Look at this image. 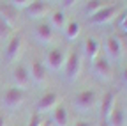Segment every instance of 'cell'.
<instances>
[{"label":"cell","mask_w":127,"mask_h":126,"mask_svg":"<svg viewBox=\"0 0 127 126\" xmlns=\"http://www.w3.org/2000/svg\"><path fill=\"white\" fill-rule=\"evenodd\" d=\"M53 36H55V30L50 27L48 21H39L34 27V37L42 44H50L53 41Z\"/></svg>","instance_id":"obj_12"},{"label":"cell","mask_w":127,"mask_h":126,"mask_svg":"<svg viewBox=\"0 0 127 126\" xmlns=\"http://www.w3.org/2000/svg\"><path fill=\"white\" fill-rule=\"evenodd\" d=\"M16 11L14 7H11L7 2H0V16H2L4 20H7L9 23H12L14 20H16Z\"/></svg>","instance_id":"obj_21"},{"label":"cell","mask_w":127,"mask_h":126,"mask_svg":"<svg viewBox=\"0 0 127 126\" xmlns=\"http://www.w3.org/2000/svg\"><path fill=\"white\" fill-rule=\"evenodd\" d=\"M79 30H81V27H79V23L76 20H71L65 23V27H64V36H65L69 41H74L78 36H79Z\"/></svg>","instance_id":"obj_19"},{"label":"cell","mask_w":127,"mask_h":126,"mask_svg":"<svg viewBox=\"0 0 127 126\" xmlns=\"http://www.w3.org/2000/svg\"><path fill=\"white\" fill-rule=\"evenodd\" d=\"M118 11H120V5L118 4H108L101 11H97L95 14H92V16L88 18V23L90 25H106V23H109L111 20L117 16Z\"/></svg>","instance_id":"obj_7"},{"label":"cell","mask_w":127,"mask_h":126,"mask_svg":"<svg viewBox=\"0 0 127 126\" xmlns=\"http://www.w3.org/2000/svg\"><path fill=\"white\" fill-rule=\"evenodd\" d=\"M65 52L62 48H50L44 53V60L42 64L46 68V71H60L65 64Z\"/></svg>","instance_id":"obj_3"},{"label":"cell","mask_w":127,"mask_h":126,"mask_svg":"<svg viewBox=\"0 0 127 126\" xmlns=\"http://www.w3.org/2000/svg\"><path fill=\"white\" fill-rule=\"evenodd\" d=\"M124 55V48H122V43L115 34H109L104 39V57L109 62H117L120 60Z\"/></svg>","instance_id":"obj_5"},{"label":"cell","mask_w":127,"mask_h":126,"mask_svg":"<svg viewBox=\"0 0 127 126\" xmlns=\"http://www.w3.org/2000/svg\"><path fill=\"white\" fill-rule=\"evenodd\" d=\"M23 101H25V89H20V87H9L2 96V107L7 110L20 108Z\"/></svg>","instance_id":"obj_6"},{"label":"cell","mask_w":127,"mask_h":126,"mask_svg":"<svg viewBox=\"0 0 127 126\" xmlns=\"http://www.w3.org/2000/svg\"><path fill=\"white\" fill-rule=\"evenodd\" d=\"M48 71H46V68H44V64L41 60H32L30 62V66H28V76H30V82L32 84H35V85H42L44 82H46V78H48V75H46Z\"/></svg>","instance_id":"obj_11"},{"label":"cell","mask_w":127,"mask_h":126,"mask_svg":"<svg viewBox=\"0 0 127 126\" xmlns=\"http://www.w3.org/2000/svg\"><path fill=\"white\" fill-rule=\"evenodd\" d=\"M92 75L99 82H109L113 78V66L104 55H97L92 60Z\"/></svg>","instance_id":"obj_2"},{"label":"cell","mask_w":127,"mask_h":126,"mask_svg":"<svg viewBox=\"0 0 127 126\" xmlns=\"http://www.w3.org/2000/svg\"><path fill=\"white\" fill-rule=\"evenodd\" d=\"M48 23H50V27L53 30H60V32H64V27H65V11L62 9H55L50 12V18H48Z\"/></svg>","instance_id":"obj_16"},{"label":"cell","mask_w":127,"mask_h":126,"mask_svg":"<svg viewBox=\"0 0 127 126\" xmlns=\"http://www.w3.org/2000/svg\"><path fill=\"white\" fill-rule=\"evenodd\" d=\"M125 121H127V117H125V110H124V107L115 105L113 112H111V114H109V117H108L106 126H124V124H125Z\"/></svg>","instance_id":"obj_18"},{"label":"cell","mask_w":127,"mask_h":126,"mask_svg":"<svg viewBox=\"0 0 127 126\" xmlns=\"http://www.w3.org/2000/svg\"><path fill=\"white\" fill-rule=\"evenodd\" d=\"M79 71H81V55L78 50H72L65 59V64H64V76L67 82H74L78 80Z\"/></svg>","instance_id":"obj_4"},{"label":"cell","mask_w":127,"mask_h":126,"mask_svg":"<svg viewBox=\"0 0 127 126\" xmlns=\"http://www.w3.org/2000/svg\"><path fill=\"white\" fill-rule=\"evenodd\" d=\"M120 80H122V84L127 87V66L122 69V75H120Z\"/></svg>","instance_id":"obj_26"},{"label":"cell","mask_w":127,"mask_h":126,"mask_svg":"<svg viewBox=\"0 0 127 126\" xmlns=\"http://www.w3.org/2000/svg\"><path fill=\"white\" fill-rule=\"evenodd\" d=\"M74 126H92V123L90 121H76Z\"/></svg>","instance_id":"obj_28"},{"label":"cell","mask_w":127,"mask_h":126,"mask_svg":"<svg viewBox=\"0 0 127 126\" xmlns=\"http://www.w3.org/2000/svg\"><path fill=\"white\" fill-rule=\"evenodd\" d=\"M58 105V94L55 91H48L39 98L37 105H35V112L42 114V112H51V110Z\"/></svg>","instance_id":"obj_10"},{"label":"cell","mask_w":127,"mask_h":126,"mask_svg":"<svg viewBox=\"0 0 127 126\" xmlns=\"http://www.w3.org/2000/svg\"><path fill=\"white\" fill-rule=\"evenodd\" d=\"M0 126H5V117L0 114Z\"/></svg>","instance_id":"obj_29"},{"label":"cell","mask_w":127,"mask_h":126,"mask_svg":"<svg viewBox=\"0 0 127 126\" xmlns=\"http://www.w3.org/2000/svg\"><path fill=\"white\" fill-rule=\"evenodd\" d=\"M109 2H106V0H88V2H85V14L90 18L92 14H95L97 11H101L102 7H106Z\"/></svg>","instance_id":"obj_20"},{"label":"cell","mask_w":127,"mask_h":126,"mask_svg":"<svg viewBox=\"0 0 127 126\" xmlns=\"http://www.w3.org/2000/svg\"><path fill=\"white\" fill-rule=\"evenodd\" d=\"M11 7H14L16 11H25L30 4H32V0H9L7 2Z\"/></svg>","instance_id":"obj_23"},{"label":"cell","mask_w":127,"mask_h":126,"mask_svg":"<svg viewBox=\"0 0 127 126\" xmlns=\"http://www.w3.org/2000/svg\"><path fill=\"white\" fill-rule=\"evenodd\" d=\"M12 80H14V87H20L25 89L30 82V76H28V68L25 64H16L12 69Z\"/></svg>","instance_id":"obj_13"},{"label":"cell","mask_w":127,"mask_h":126,"mask_svg":"<svg viewBox=\"0 0 127 126\" xmlns=\"http://www.w3.org/2000/svg\"><path fill=\"white\" fill-rule=\"evenodd\" d=\"M125 117H127V110H125Z\"/></svg>","instance_id":"obj_30"},{"label":"cell","mask_w":127,"mask_h":126,"mask_svg":"<svg viewBox=\"0 0 127 126\" xmlns=\"http://www.w3.org/2000/svg\"><path fill=\"white\" fill-rule=\"evenodd\" d=\"M58 5H60V9L64 11V9H72V7H76V4H79L78 0H60V2H57Z\"/></svg>","instance_id":"obj_24"},{"label":"cell","mask_w":127,"mask_h":126,"mask_svg":"<svg viewBox=\"0 0 127 126\" xmlns=\"http://www.w3.org/2000/svg\"><path fill=\"white\" fill-rule=\"evenodd\" d=\"M48 12V4L42 0H32V4L25 9V14L30 20H41Z\"/></svg>","instance_id":"obj_14"},{"label":"cell","mask_w":127,"mask_h":126,"mask_svg":"<svg viewBox=\"0 0 127 126\" xmlns=\"http://www.w3.org/2000/svg\"><path fill=\"white\" fill-rule=\"evenodd\" d=\"M51 119H53V124L55 126H67L69 124V112L64 103H58L55 108H53V114H51Z\"/></svg>","instance_id":"obj_17"},{"label":"cell","mask_w":127,"mask_h":126,"mask_svg":"<svg viewBox=\"0 0 127 126\" xmlns=\"http://www.w3.org/2000/svg\"><path fill=\"white\" fill-rule=\"evenodd\" d=\"M115 105H117L115 92H113V91L104 92V96H102V100H101V108H99V117H101V124H102V126H106L108 117H109L111 112H113Z\"/></svg>","instance_id":"obj_9"},{"label":"cell","mask_w":127,"mask_h":126,"mask_svg":"<svg viewBox=\"0 0 127 126\" xmlns=\"http://www.w3.org/2000/svg\"><path fill=\"white\" fill-rule=\"evenodd\" d=\"M95 105H97V91L95 89H85L81 92H76L72 98V107L79 114L90 112Z\"/></svg>","instance_id":"obj_1"},{"label":"cell","mask_w":127,"mask_h":126,"mask_svg":"<svg viewBox=\"0 0 127 126\" xmlns=\"http://www.w3.org/2000/svg\"><path fill=\"white\" fill-rule=\"evenodd\" d=\"M11 32H12V23H9L7 20L0 16V39H7Z\"/></svg>","instance_id":"obj_22"},{"label":"cell","mask_w":127,"mask_h":126,"mask_svg":"<svg viewBox=\"0 0 127 126\" xmlns=\"http://www.w3.org/2000/svg\"><path fill=\"white\" fill-rule=\"evenodd\" d=\"M28 126H41V116L37 112H34L30 116V121H28Z\"/></svg>","instance_id":"obj_25"},{"label":"cell","mask_w":127,"mask_h":126,"mask_svg":"<svg viewBox=\"0 0 127 126\" xmlns=\"http://www.w3.org/2000/svg\"><path fill=\"white\" fill-rule=\"evenodd\" d=\"M21 44H23V39H21V34H14L7 39V44H5V52H4V59L7 64H12L14 60H18L20 53H21Z\"/></svg>","instance_id":"obj_8"},{"label":"cell","mask_w":127,"mask_h":126,"mask_svg":"<svg viewBox=\"0 0 127 126\" xmlns=\"http://www.w3.org/2000/svg\"><path fill=\"white\" fill-rule=\"evenodd\" d=\"M83 50H85V57L92 62L95 57H97L101 53V43L97 37H94V36H88L83 43Z\"/></svg>","instance_id":"obj_15"},{"label":"cell","mask_w":127,"mask_h":126,"mask_svg":"<svg viewBox=\"0 0 127 126\" xmlns=\"http://www.w3.org/2000/svg\"><path fill=\"white\" fill-rule=\"evenodd\" d=\"M125 41H127V37H125Z\"/></svg>","instance_id":"obj_31"},{"label":"cell","mask_w":127,"mask_h":126,"mask_svg":"<svg viewBox=\"0 0 127 126\" xmlns=\"http://www.w3.org/2000/svg\"><path fill=\"white\" fill-rule=\"evenodd\" d=\"M120 28H122V32L127 34V14H125V18H122V21H120Z\"/></svg>","instance_id":"obj_27"}]
</instances>
